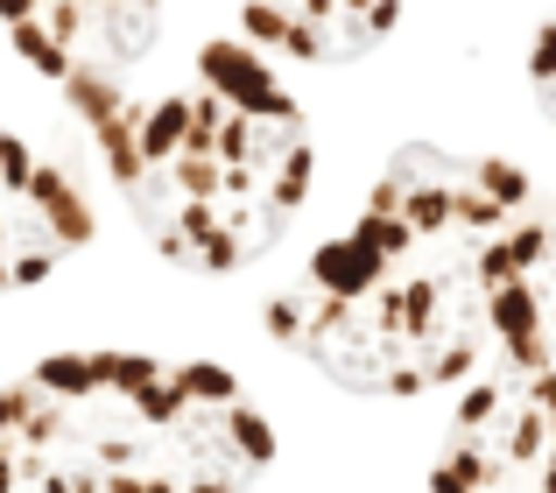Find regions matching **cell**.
Instances as JSON below:
<instances>
[{
	"label": "cell",
	"instance_id": "6da1fadb",
	"mask_svg": "<svg viewBox=\"0 0 556 493\" xmlns=\"http://www.w3.org/2000/svg\"><path fill=\"white\" fill-rule=\"evenodd\" d=\"M549 191L501 155L408 141L367 205L268 296V331L353 395L515 367Z\"/></svg>",
	"mask_w": 556,
	"mask_h": 493
},
{
	"label": "cell",
	"instance_id": "7a4b0ae2",
	"mask_svg": "<svg viewBox=\"0 0 556 493\" xmlns=\"http://www.w3.org/2000/svg\"><path fill=\"white\" fill-rule=\"evenodd\" d=\"M85 127L141 233L198 275L261 261L311 191V121L254 36H169Z\"/></svg>",
	"mask_w": 556,
	"mask_h": 493
},
{
	"label": "cell",
	"instance_id": "3957f363",
	"mask_svg": "<svg viewBox=\"0 0 556 493\" xmlns=\"http://www.w3.org/2000/svg\"><path fill=\"white\" fill-rule=\"evenodd\" d=\"M275 430L226 367L56 353L0 388V493H254Z\"/></svg>",
	"mask_w": 556,
	"mask_h": 493
},
{
	"label": "cell",
	"instance_id": "277c9868",
	"mask_svg": "<svg viewBox=\"0 0 556 493\" xmlns=\"http://www.w3.org/2000/svg\"><path fill=\"white\" fill-rule=\"evenodd\" d=\"M422 493H556V374H479Z\"/></svg>",
	"mask_w": 556,
	"mask_h": 493
},
{
	"label": "cell",
	"instance_id": "5b68a950",
	"mask_svg": "<svg viewBox=\"0 0 556 493\" xmlns=\"http://www.w3.org/2000/svg\"><path fill=\"white\" fill-rule=\"evenodd\" d=\"M0 22L71 106L92 113L169 42V0H0Z\"/></svg>",
	"mask_w": 556,
	"mask_h": 493
},
{
	"label": "cell",
	"instance_id": "8992f818",
	"mask_svg": "<svg viewBox=\"0 0 556 493\" xmlns=\"http://www.w3.org/2000/svg\"><path fill=\"white\" fill-rule=\"evenodd\" d=\"M92 240V205L78 177L28 135L0 127V296L36 289Z\"/></svg>",
	"mask_w": 556,
	"mask_h": 493
},
{
	"label": "cell",
	"instance_id": "52a82bcc",
	"mask_svg": "<svg viewBox=\"0 0 556 493\" xmlns=\"http://www.w3.org/2000/svg\"><path fill=\"white\" fill-rule=\"evenodd\" d=\"M402 0H240L254 42L303 64H353L394 28Z\"/></svg>",
	"mask_w": 556,
	"mask_h": 493
},
{
	"label": "cell",
	"instance_id": "ba28073f",
	"mask_svg": "<svg viewBox=\"0 0 556 493\" xmlns=\"http://www.w3.org/2000/svg\"><path fill=\"white\" fill-rule=\"evenodd\" d=\"M515 367H529V374H556V191H549L543 246H535V275H529V317H521Z\"/></svg>",
	"mask_w": 556,
	"mask_h": 493
},
{
	"label": "cell",
	"instance_id": "9c48e42d",
	"mask_svg": "<svg viewBox=\"0 0 556 493\" xmlns=\"http://www.w3.org/2000/svg\"><path fill=\"white\" fill-rule=\"evenodd\" d=\"M529 85H535V106H543L549 127H556V22H543V36H535V50H529Z\"/></svg>",
	"mask_w": 556,
	"mask_h": 493
}]
</instances>
